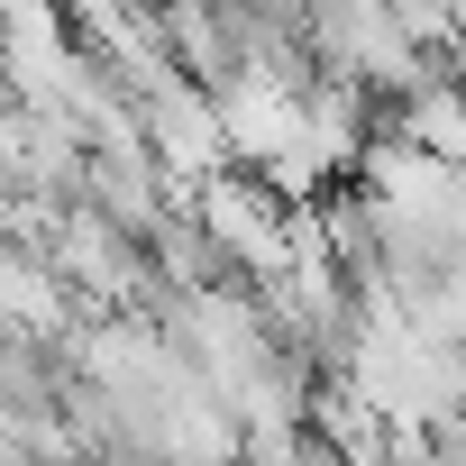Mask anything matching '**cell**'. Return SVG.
Here are the masks:
<instances>
[{
    "label": "cell",
    "instance_id": "3957f363",
    "mask_svg": "<svg viewBox=\"0 0 466 466\" xmlns=\"http://www.w3.org/2000/svg\"><path fill=\"white\" fill-rule=\"evenodd\" d=\"M147 275H156V293H219V284H238V275H228V257L210 248V228L192 219V201L147 238Z\"/></svg>",
    "mask_w": 466,
    "mask_h": 466
},
{
    "label": "cell",
    "instance_id": "7a4b0ae2",
    "mask_svg": "<svg viewBox=\"0 0 466 466\" xmlns=\"http://www.w3.org/2000/svg\"><path fill=\"white\" fill-rule=\"evenodd\" d=\"M137 137H147V156L174 192H201L210 174H228V137H219V110H210L201 83H174V92L137 101Z\"/></svg>",
    "mask_w": 466,
    "mask_h": 466
},
{
    "label": "cell",
    "instance_id": "6da1fadb",
    "mask_svg": "<svg viewBox=\"0 0 466 466\" xmlns=\"http://www.w3.org/2000/svg\"><path fill=\"white\" fill-rule=\"evenodd\" d=\"M192 219L210 228V248L228 257V275H238L248 293L293 266V201H284L266 174H238V165L210 174V183L192 192Z\"/></svg>",
    "mask_w": 466,
    "mask_h": 466
}]
</instances>
